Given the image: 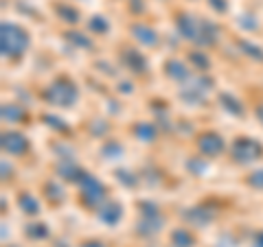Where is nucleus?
Masks as SVG:
<instances>
[{
	"mask_svg": "<svg viewBox=\"0 0 263 247\" xmlns=\"http://www.w3.org/2000/svg\"><path fill=\"white\" fill-rule=\"evenodd\" d=\"M29 44V37L15 24H3V53L5 55H20Z\"/></svg>",
	"mask_w": 263,
	"mask_h": 247,
	"instance_id": "f257e3e1",
	"label": "nucleus"
},
{
	"mask_svg": "<svg viewBox=\"0 0 263 247\" xmlns=\"http://www.w3.org/2000/svg\"><path fill=\"white\" fill-rule=\"evenodd\" d=\"M259 155H261V147L254 145L252 140L241 138V140H237V142H235V158L237 160H241V162H246V160H257Z\"/></svg>",
	"mask_w": 263,
	"mask_h": 247,
	"instance_id": "f03ea898",
	"label": "nucleus"
},
{
	"mask_svg": "<svg viewBox=\"0 0 263 247\" xmlns=\"http://www.w3.org/2000/svg\"><path fill=\"white\" fill-rule=\"evenodd\" d=\"M3 147L9 153H22L24 149H27V140H24L20 134H15V131H11V134H5L3 136Z\"/></svg>",
	"mask_w": 263,
	"mask_h": 247,
	"instance_id": "7ed1b4c3",
	"label": "nucleus"
},
{
	"mask_svg": "<svg viewBox=\"0 0 263 247\" xmlns=\"http://www.w3.org/2000/svg\"><path fill=\"white\" fill-rule=\"evenodd\" d=\"M81 186H84V199H86V201H97V199H101L103 188H101V184H99L97 179H92V177H84Z\"/></svg>",
	"mask_w": 263,
	"mask_h": 247,
	"instance_id": "20e7f679",
	"label": "nucleus"
},
{
	"mask_svg": "<svg viewBox=\"0 0 263 247\" xmlns=\"http://www.w3.org/2000/svg\"><path fill=\"white\" fill-rule=\"evenodd\" d=\"M200 149L202 153H206V155H215L221 151V138L215 136V134H204L200 138Z\"/></svg>",
	"mask_w": 263,
	"mask_h": 247,
	"instance_id": "39448f33",
	"label": "nucleus"
},
{
	"mask_svg": "<svg viewBox=\"0 0 263 247\" xmlns=\"http://www.w3.org/2000/svg\"><path fill=\"white\" fill-rule=\"evenodd\" d=\"M20 203H22L24 212H31V215H35V212H37V208H40V205H37V201L33 199L31 195H22V197H20Z\"/></svg>",
	"mask_w": 263,
	"mask_h": 247,
	"instance_id": "423d86ee",
	"label": "nucleus"
},
{
	"mask_svg": "<svg viewBox=\"0 0 263 247\" xmlns=\"http://www.w3.org/2000/svg\"><path fill=\"white\" fill-rule=\"evenodd\" d=\"M191 243H193V238L189 236L186 232H182V230L174 234V245L176 247H191Z\"/></svg>",
	"mask_w": 263,
	"mask_h": 247,
	"instance_id": "0eeeda50",
	"label": "nucleus"
},
{
	"mask_svg": "<svg viewBox=\"0 0 263 247\" xmlns=\"http://www.w3.org/2000/svg\"><path fill=\"white\" fill-rule=\"evenodd\" d=\"M250 184H254V186H263V171L254 173V177L250 179Z\"/></svg>",
	"mask_w": 263,
	"mask_h": 247,
	"instance_id": "6e6552de",
	"label": "nucleus"
},
{
	"mask_svg": "<svg viewBox=\"0 0 263 247\" xmlns=\"http://www.w3.org/2000/svg\"><path fill=\"white\" fill-rule=\"evenodd\" d=\"M92 29H99V31H105V29H108V24H105L103 20H95V22H92Z\"/></svg>",
	"mask_w": 263,
	"mask_h": 247,
	"instance_id": "1a4fd4ad",
	"label": "nucleus"
},
{
	"mask_svg": "<svg viewBox=\"0 0 263 247\" xmlns=\"http://www.w3.org/2000/svg\"><path fill=\"white\" fill-rule=\"evenodd\" d=\"M84 247H103V245L101 243H86Z\"/></svg>",
	"mask_w": 263,
	"mask_h": 247,
	"instance_id": "9d476101",
	"label": "nucleus"
},
{
	"mask_svg": "<svg viewBox=\"0 0 263 247\" xmlns=\"http://www.w3.org/2000/svg\"><path fill=\"white\" fill-rule=\"evenodd\" d=\"M259 116H261V120H263V105H261V108H259Z\"/></svg>",
	"mask_w": 263,
	"mask_h": 247,
	"instance_id": "9b49d317",
	"label": "nucleus"
}]
</instances>
